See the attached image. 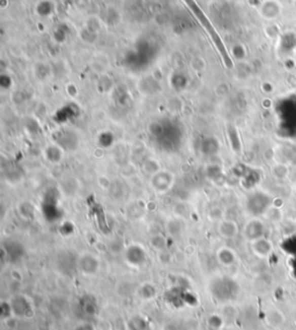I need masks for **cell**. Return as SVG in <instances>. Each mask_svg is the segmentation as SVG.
Listing matches in <instances>:
<instances>
[{"label":"cell","mask_w":296,"mask_h":330,"mask_svg":"<svg viewBox=\"0 0 296 330\" xmlns=\"http://www.w3.org/2000/svg\"><path fill=\"white\" fill-rule=\"evenodd\" d=\"M78 270L80 271V274L87 277H92L95 276L98 270H100V261L95 256V255L90 253H84L78 257L77 261Z\"/></svg>","instance_id":"7a4b0ae2"},{"label":"cell","mask_w":296,"mask_h":330,"mask_svg":"<svg viewBox=\"0 0 296 330\" xmlns=\"http://www.w3.org/2000/svg\"><path fill=\"white\" fill-rule=\"evenodd\" d=\"M265 235V225L261 220L252 219L244 226V237L249 241H254L258 239L264 238Z\"/></svg>","instance_id":"277c9868"},{"label":"cell","mask_w":296,"mask_h":330,"mask_svg":"<svg viewBox=\"0 0 296 330\" xmlns=\"http://www.w3.org/2000/svg\"><path fill=\"white\" fill-rule=\"evenodd\" d=\"M270 208V198L264 192H254L248 200V210L254 216L265 213Z\"/></svg>","instance_id":"3957f363"},{"label":"cell","mask_w":296,"mask_h":330,"mask_svg":"<svg viewBox=\"0 0 296 330\" xmlns=\"http://www.w3.org/2000/svg\"><path fill=\"white\" fill-rule=\"evenodd\" d=\"M216 142V140L214 138H209V145H207V143L206 142H204L203 143V153L205 154H208V155H211V154H214L215 153V151L214 150H212V144H214Z\"/></svg>","instance_id":"4fadbf2b"},{"label":"cell","mask_w":296,"mask_h":330,"mask_svg":"<svg viewBox=\"0 0 296 330\" xmlns=\"http://www.w3.org/2000/svg\"><path fill=\"white\" fill-rule=\"evenodd\" d=\"M283 316V314H281L280 312H278V311H273V312H271L270 314H267V323H269L270 325H272V327H279V325H281L283 322H281V321H279L277 320V317H281Z\"/></svg>","instance_id":"7c38bea8"},{"label":"cell","mask_w":296,"mask_h":330,"mask_svg":"<svg viewBox=\"0 0 296 330\" xmlns=\"http://www.w3.org/2000/svg\"><path fill=\"white\" fill-rule=\"evenodd\" d=\"M125 257H126V261L129 262V264H131V266L139 267L145 263L146 253L140 246L133 245L126 249Z\"/></svg>","instance_id":"8992f818"},{"label":"cell","mask_w":296,"mask_h":330,"mask_svg":"<svg viewBox=\"0 0 296 330\" xmlns=\"http://www.w3.org/2000/svg\"><path fill=\"white\" fill-rule=\"evenodd\" d=\"M251 248H252V251L254 253V255H257L258 257H262V258L270 256L271 253L273 251L272 243L267 240L265 237L258 239V240L252 241Z\"/></svg>","instance_id":"52a82bcc"},{"label":"cell","mask_w":296,"mask_h":330,"mask_svg":"<svg viewBox=\"0 0 296 330\" xmlns=\"http://www.w3.org/2000/svg\"><path fill=\"white\" fill-rule=\"evenodd\" d=\"M45 156L52 162H59L61 160L60 148L56 145L47 147V150H45Z\"/></svg>","instance_id":"30bf717a"},{"label":"cell","mask_w":296,"mask_h":330,"mask_svg":"<svg viewBox=\"0 0 296 330\" xmlns=\"http://www.w3.org/2000/svg\"><path fill=\"white\" fill-rule=\"evenodd\" d=\"M217 232L225 239L235 238L238 233L237 224L233 220H221L217 226Z\"/></svg>","instance_id":"ba28073f"},{"label":"cell","mask_w":296,"mask_h":330,"mask_svg":"<svg viewBox=\"0 0 296 330\" xmlns=\"http://www.w3.org/2000/svg\"><path fill=\"white\" fill-rule=\"evenodd\" d=\"M24 205H26V208H28V214H23V211H20V213L23 214L24 218L29 219V218H32V216H34V208H32V205L29 203V202H23V203L20 205V208L23 209ZM26 211H27V210H26Z\"/></svg>","instance_id":"5bb4252c"},{"label":"cell","mask_w":296,"mask_h":330,"mask_svg":"<svg viewBox=\"0 0 296 330\" xmlns=\"http://www.w3.org/2000/svg\"><path fill=\"white\" fill-rule=\"evenodd\" d=\"M172 181H174V177L172 174L168 172H160L155 173L152 177V187H153L156 191L159 192H164L169 189L170 185L172 184Z\"/></svg>","instance_id":"5b68a950"},{"label":"cell","mask_w":296,"mask_h":330,"mask_svg":"<svg viewBox=\"0 0 296 330\" xmlns=\"http://www.w3.org/2000/svg\"><path fill=\"white\" fill-rule=\"evenodd\" d=\"M151 242H152V246H153L156 250L164 251L167 249V241L162 235H155V237L152 238Z\"/></svg>","instance_id":"8fae6325"},{"label":"cell","mask_w":296,"mask_h":330,"mask_svg":"<svg viewBox=\"0 0 296 330\" xmlns=\"http://www.w3.org/2000/svg\"><path fill=\"white\" fill-rule=\"evenodd\" d=\"M14 317L22 320H30L35 316V306L27 295L16 294L8 300Z\"/></svg>","instance_id":"6da1fadb"},{"label":"cell","mask_w":296,"mask_h":330,"mask_svg":"<svg viewBox=\"0 0 296 330\" xmlns=\"http://www.w3.org/2000/svg\"><path fill=\"white\" fill-rule=\"evenodd\" d=\"M217 259H219V262L222 264V266L229 267L235 263L236 255L230 248L224 247V248H221L219 251H217Z\"/></svg>","instance_id":"9c48e42d"}]
</instances>
